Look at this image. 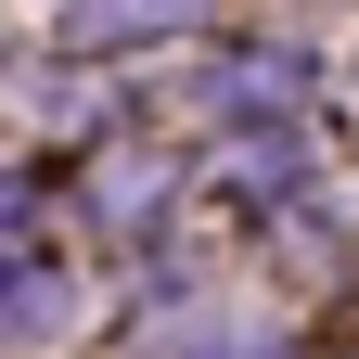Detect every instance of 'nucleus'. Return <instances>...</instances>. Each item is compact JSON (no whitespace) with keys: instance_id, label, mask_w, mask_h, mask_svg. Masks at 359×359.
Returning a JSON list of instances; mask_svg holds the SVG:
<instances>
[{"instance_id":"f257e3e1","label":"nucleus","mask_w":359,"mask_h":359,"mask_svg":"<svg viewBox=\"0 0 359 359\" xmlns=\"http://www.w3.org/2000/svg\"><path fill=\"white\" fill-rule=\"evenodd\" d=\"M154 13H193V0H77V39H116V26H154Z\"/></svg>"},{"instance_id":"f03ea898","label":"nucleus","mask_w":359,"mask_h":359,"mask_svg":"<svg viewBox=\"0 0 359 359\" xmlns=\"http://www.w3.org/2000/svg\"><path fill=\"white\" fill-rule=\"evenodd\" d=\"M39 308H52V283H39V269H13V283H0V334H26Z\"/></svg>"}]
</instances>
